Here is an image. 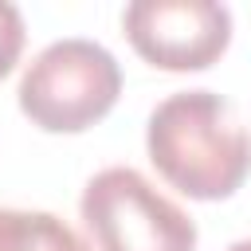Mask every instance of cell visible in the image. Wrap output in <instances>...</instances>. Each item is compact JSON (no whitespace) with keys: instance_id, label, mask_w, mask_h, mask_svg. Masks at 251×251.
<instances>
[{"instance_id":"6da1fadb","label":"cell","mask_w":251,"mask_h":251,"mask_svg":"<svg viewBox=\"0 0 251 251\" xmlns=\"http://www.w3.org/2000/svg\"><path fill=\"white\" fill-rule=\"evenodd\" d=\"M157 173L192 200H227L251 173V133L216 90H176L161 98L145 126Z\"/></svg>"},{"instance_id":"7a4b0ae2","label":"cell","mask_w":251,"mask_h":251,"mask_svg":"<svg viewBox=\"0 0 251 251\" xmlns=\"http://www.w3.org/2000/svg\"><path fill=\"white\" fill-rule=\"evenodd\" d=\"M122 94L118 59L82 35L47 43L20 78V110L47 133H82L102 122Z\"/></svg>"},{"instance_id":"3957f363","label":"cell","mask_w":251,"mask_h":251,"mask_svg":"<svg viewBox=\"0 0 251 251\" xmlns=\"http://www.w3.org/2000/svg\"><path fill=\"white\" fill-rule=\"evenodd\" d=\"M78 212L98 251H196V220L129 165L94 173Z\"/></svg>"},{"instance_id":"277c9868","label":"cell","mask_w":251,"mask_h":251,"mask_svg":"<svg viewBox=\"0 0 251 251\" xmlns=\"http://www.w3.org/2000/svg\"><path fill=\"white\" fill-rule=\"evenodd\" d=\"M122 27L149 67L204 71L231 43V8L220 0H133Z\"/></svg>"},{"instance_id":"5b68a950","label":"cell","mask_w":251,"mask_h":251,"mask_svg":"<svg viewBox=\"0 0 251 251\" xmlns=\"http://www.w3.org/2000/svg\"><path fill=\"white\" fill-rule=\"evenodd\" d=\"M0 251H90V247L55 212L0 208Z\"/></svg>"},{"instance_id":"8992f818","label":"cell","mask_w":251,"mask_h":251,"mask_svg":"<svg viewBox=\"0 0 251 251\" xmlns=\"http://www.w3.org/2000/svg\"><path fill=\"white\" fill-rule=\"evenodd\" d=\"M24 35H27V27H24L20 8H16V4H8V0H0V78L20 63Z\"/></svg>"},{"instance_id":"52a82bcc","label":"cell","mask_w":251,"mask_h":251,"mask_svg":"<svg viewBox=\"0 0 251 251\" xmlns=\"http://www.w3.org/2000/svg\"><path fill=\"white\" fill-rule=\"evenodd\" d=\"M227 251H251V239H235V243H231Z\"/></svg>"}]
</instances>
